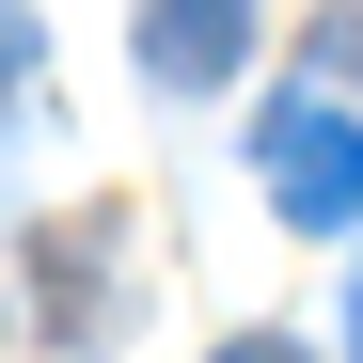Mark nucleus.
<instances>
[{
  "label": "nucleus",
  "mask_w": 363,
  "mask_h": 363,
  "mask_svg": "<svg viewBox=\"0 0 363 363\" xmlns=\"http://www.w3.org/2000/svg\"><path fill=\"white\" fill-rule=\"evenodd\" d=\"M253 174H269V206H284L300 237H347V221H363V127H347L332 95L253 111Z\"/></svg>",
  "instance_id": "1"
},
{
  "label": "nucleus",
  "mask_w": 363,
  "mask_h": 363,
  "mask_svg": "<svg viewBox=\"0 0 363 363\" xmlns=\"http://www.w3.org/2000/svg\"><path fill=\"white\" fill-rule=\"evenodd\" d=\"M332 64H347V79H363V0H347V16H332Z\"/></svg>",
  "instance_id": "4"
},
{
  "label": "nucleus",
  "mask_w": 363,
  "mask_h": 363,
  "mask_svg": "<svg viewBox=\"0 0 363 363\" xmlns=\"http://www.w3.org/2000/svg\"><path fill=\"white\" fill-rule=\"evenodd\" d=\"M237 48H253V0H143V79L206 95V79H237Z\"/></svg>",
  "instance_id": "2"
},
{
  "label": "nucleus",
  "mask_w": 363,
  "mask_h": 363,
  "mask_svg": "<svg viewBox=\"0 0 363 363\" xmlns=\"http://www.w3.org/2000/svg\"><path fill=\"white\" fill-rule=\"evenodd\" d=\"M16 79H32V16L0 0V111H16Z\"/></svg>",
  "instance_id": "3"
},
{
  "label": "nucleus",
  "mask_w": 363,
  "mask_h": 363,
  "mask_svg": "<svg viewBox=\"0 0 363 363\" xmlns=\"http://www.w3.org/2000/svg\"><path fill=\"white\" fill-rule=\"evenodd\" d=\"M347 347H363V300H347Z\"/></svg>",
  "instance_id": "6"
},
{
  "label": "nucleus",
  "mask_w": 363,
  "mask_h": 363,
  "mask_svg": "<svg viewBox=\"0 0 363 363\" xmlns=\"http://www.w3.org/2000/svg\"><path fill=\"white\" fill-rule=\"evenodd\" d=\"M221 363H300V347H284V332H237V347H221Z\"/></svg>",
  "instance_id": "5"
}]
</instances>
